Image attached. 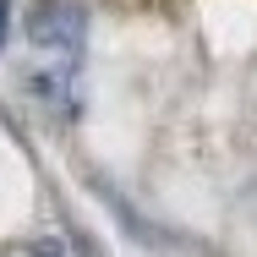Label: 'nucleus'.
Masks as SVG:
<instances>
[{
    "instance_id": "f257e3e1",
    "label": "nucleus",
    "mask_w": 257,
    "mask_h": 257,
    "mask_svg": "<svg viewBox=\"0 0 257 257\" xmlns=\"http://www.w3.org/2000/svg\"><path fill=\"white\" fill-rule=\"evenodd\" d=\"M28 44L55 60H77L88 44V6L82 0H39L28 17Z\"/></svg>"
},
{
    "instance_id": "f03ea898",
    "label": "nucleus",
    "mask_w": 257,
    "mask_h": 257,
    "mask_svg": "<svg viewBox=\"0 0 257 257\" xmlns=\"http://www.w3.org/2000/svg\"><path fill=\"white\" fill-rule=\"evenodd\" d=\"M6 39H11V0H0V50H6Z\"/></svg>"
}]
</instances>
